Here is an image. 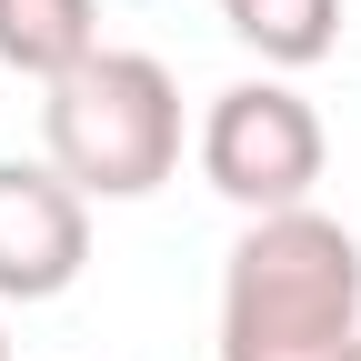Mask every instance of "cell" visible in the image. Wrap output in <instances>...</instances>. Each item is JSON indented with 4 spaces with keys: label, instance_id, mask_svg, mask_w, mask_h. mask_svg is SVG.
<instances>
[{
    "label": "cell",
    "instance_id": "ba28073f",
    "mask_svg": "<svg viewBox=\"0 0 361 361\" xmlns=\"http://www.w3.org/2000/svg\"><path fill=\"white\" fill-rule=\"evenodd\" d=\"M341 361H361V341H351V351H341Z\"/></svg>",
    "mask_w": 361,
    "mask_h": 361
},
{
    "label": "cell",
    "instance_id": "5b68a950",
    "mask_svg": "<svg viewBox=\"0 0 361 361\" xmlns=\"http://www.w3.org/2000/svg\"><path fill=\"white\" fill-rule=\"evenodd\" d=\"M101 51V0H0V71L51 90Z\"/></svg>",
    "mask_w": 361,
    "mask_h": 361
},
{
    "label": "cell",
    "instance_id": "8992f818",
    "mask_svg": "<svg viewBox=\"0 0 361 361\" xmlns=\"http://www.w3.org/2000/svg\"><path fill=\"white\" fill-rule=\"evenodd\" d=\"M241 51H261V71H311L341 40V0H221Z\"/></svg>",
    "mask_w": 361,
    "mask_h": 361
},
{
    "label": "cell",
    "instance_id": "7a4b0ae2",
    "mask_svg": "<svg viewBox=\"0 0 361 361\" xmlns=\"http://www.w3.org/2000/svg\"><path fill=\"white\" fill-rule=\"evenodd\" d=\"M40 161L80 201H151L180 171V80L151 51H90L40 101Z\"/></svg>",
    "mask_w": 361,
    "mask_h": 361
},
{
    "label": "cell",
    "instance_id": "3957f363",
    "mask_svg": "<svg viewBox=\"0 0 361 361\" xmlns=\"http://www.w3.org/2000/svg\"><path fill=\"white\" fill-rule=\"evenodd\" d=\"M331 161V130L322 111L301 101L291 80H231V90H211V111H201V180L231 211H301L311 201V180H322Z\"/></svg>",
    "mask_w": 361,
    "mask_h": 361
},
{
    "label": "cell",
    "instance_id": "6da1fadb",
    "mask_svg": "<svg viewBox=\"0 0 361 361\" xmlns=\"http://www.w3.org/2000/svg\"><path fill=\"white\" fill-rule=\"evenodd\" d=\"M361 341V241L331 211H261L221 261V361H341Z\"/></svg>",
    "mask_w": 361,
    "mask_h": 361
},
{
    "label": "cell",
    "instance_id": "277c9868",
    "mask_svg": "<svg viewBox=\"0 0 361 361\" xmlns=\"http://www.w3.org/2000/svg\"><path fill=\"white\" fill-rule=\"evenodd\" d=\"M90 261V201L51 161H0V301H61Z\"/></svg>",
    "mask_w": 361,
    "mask_h": 361
},
{
    "label": "cell",
    "instance_id": "52a82bcc",
    "mask_svg": "<svg viewBox=\"0 0 361 361\" xmlns=\"http://www.w3.org/2000/svg\"><path fill=\"white\" fill-rule=\"evenodd\" d=\"M0 361H11V331H0Z\"/></svg>",
    "mask_w": 361,
    "mask_h": 361
}]
</instances>
